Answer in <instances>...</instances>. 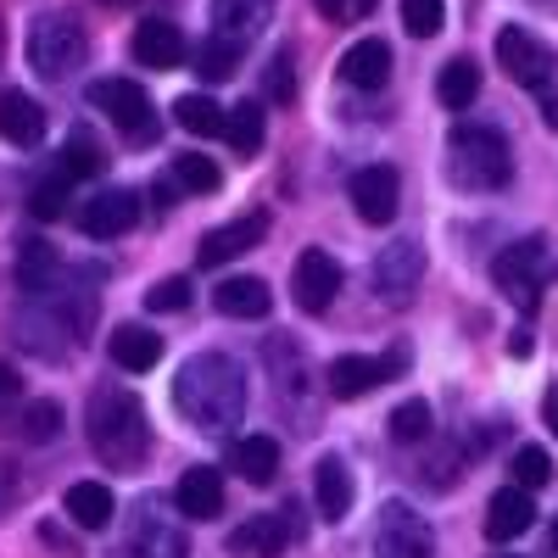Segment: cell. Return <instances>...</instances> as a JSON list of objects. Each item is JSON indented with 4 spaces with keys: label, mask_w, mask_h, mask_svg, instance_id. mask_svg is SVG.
<instances>
[{
    "label": "cell",
    "mask_w": 558,
    "mask_h": 558,
    "mask_svg": "<svg viewBox=\"0 0 558 558\" xmlns=\"http://www.w3.org/2000/svg\"><path fill=\"white\" fill-rule=\"evenodd\" d=\"M62 508H68V520H73L78 531H107L112 514H118V497H112L101 481H73L68 497H62Z\"/></svg>",
    "instance_id": "obj_21"
},
{
    "label": "cell",
    "mask_w": 558,
    "mask_h": 558,
    "mask_svg": "<svg viewBox=\"0 0 558 558\" xmlns=\"http://www.w3.org/2000/svg\"><path fill=\"white\" fill-rule=\"evenodd\" d=\"M352 7H357V12H375V7H380V0H352Z\"/></svg>",
    "instance_id": "obj_46"
},
{
    "label": "cell",
    "mask_w": 558,
    "mask_h": 558,
    "mask_svg": "<svg viewBox=\"0 0 558 558\" xmlns=\"http://www.w3.org/2000/svg\"><path fill=\"white\" fill-rule=\"evenodd\" d=\"M107 352H112L118 368H129V375H146V368L162 357V336L146 330V324H118L112 341H107Z\"/></svg>",
    "instance_id": "obj_24"
},
{
    "label": "cell",
    "mask_w": 558,
    "mask_h": 558,
    "mask_svg": "<svg viewBox=\"0 0 558 558\" xmlns=\"http://www.w3.org/2000/svg\"><path fill=\"white\" fill-rule=\"evenodd\" d=\"M425 279V246H413V241H397L375 257V291L386 302H408L413 286Z\"/></svg>",
    "instance_id": "obj_15"
},
{
    "label": "cell",
    "mask_w": 558,
    "mask_h": 558,
    "mask_svg": "<svg viewBox=\"0 0 558 558\" xmlns=\"http://www.w3.org/2000/svg\"><path fill=\"white\" fill-rule=\"evenodd\" d=\"M263 129H268V112H263L257 101L229 107V118H223V140H229V151H235V157H257V151H263Z\"/></svg>",
    "instance_id": "obj_27"
},
{
    "label": "cell",
    "mask_w": 558,
    "mask_h": 558,
    "mask_svg": "<svg viewBox=\"0 0 558 558\" xmlns=\"http://www.w3.org/2000/svg\"><path fill=\"white\" fill-rule=\"evenodd\" d=\"M62 173L68 179H96V173H107V146L96 140V129H73L68 134V146H62Z\"/></svg>",
    "instance_id": "obj_29"
},
{
    "label": "cell",
    "mask_w": 558,
    "mask_h": 558,
    "mask_svg": "<svg viewBox=\"0 0 558 558\" xmlns=\"http://www.w3.org/2000/svg\"><path fill=\"white\" fill-rule=\"evenodd\" d=\"M57 430H62V402H28V413H23V436L28 441H57Z\"/></svg>",
    "instance_id": "obj_38"
},
{
    "label": "cell",
    "mask_w": 558,
    "mask_h": 558,
    "mask_svg": "<svg viewBox=\"0 0 558 558\" xmlns=\"http://www.w3.org/2000/svg\"><path fill=\"white\" fill-rule=\"evenodd\" d=\"M547 553L558 558V520H553V536H547Z\"/></svg>",
    "instance_id": "obj_45"
},
{
    "label": "cell",
    "mask_w": 558,
    "mask_h": 558,
    "mask_svg": "<svg viewBox=\"0 0 558 558\" xmlns=\"http://www.w3.org/2000/svg\"><path fill=\"white\" fill-rule=\"evenodd\" d=\"M229 463L241 470L246 486H274V475H279V441L274 436H241L235 452H229Z\"/></svg>",
    "instance_id": "obj_25"
},
{
    "label": "cell",
    "mask_w": 558,
    "mask_h": 558,
    "mask_svg": "<svg viewBox=\"0 0 558 558\" xmlns=\"http://www.w3.org/2000/svg\"><path fill=\"white\" fill-rule=\"evenodd\" d=\"M497 68L525 89H547L553 73H558V57H553V45H542L531 28L508 23V28H497Z\"/></svg>",
    "instance_id": "obj_6"
},
{
    "label": "cell",
    "mask_w": 558,
    "mask_h": 558,
    "mask_svg": "<svg viewBox=\"0 0 558 558\" xmlns=\"http://www.w3.org/2000/svg\"><path fill=\"white\" fill-rule=\"evenodd\" d=\"M84 101L96 107V112H107L129 140H157V112H151V96L140 89L134 78H96L84 89Z\"/></svg>",
    "instance_id": "obj_5"
},
{
    "label": "cell",
    "mask_w": 558,
    "mask_h": 558,
    "mask_svg": "<svg viewBox=\"0 0 558 558\" xmlns=\"http://www.w3.org/2000/svg\"><path fill=\"white\" fill-rule=\"evenodd\" d=\"M286 542H291V525L279 520V514H257V520H246V525L229 531V547L246 553V558H274Z\"/></svg>",
    "instance_id": "obj_26"
},
{
    "label": "cell",
    "mask_w": 558,
    "mask_h": 558,
    "mask_svg": "<svg viewBox=\"0 0 558 558\" xmlns=\"http://www.w3.org/2000/svg\"><path fill=\"white\" fill-rule=\"evenodd\" d=\"M263 84H268V96H274V101H291V96H296V73H291V51H279V57L268 62Z\"/></svg>",
    "instance_id": "obj_39"
},
{
    "label": "cell",
    "mask_w": 558,
    "mask_h": 558,
    "mask_svg": "<svg viewBox=\"0 0 558 558\" xmlns=\"http://www.w3.org/2000/svg\"><path fill=\"white\" fill-rule=\"evenodd\" d=\"M28 213H34V218H62V213H68V173L39 179L34 191H28Z\"/></svg>",
    "instance_id": "obj_37"
},
{
    "label": "cell",
    "mask_w": 558,
    "mask_h": 558,
    "mask_svg": "<svg viewBox=\"0 0 558 558\" xmlns=\"http://www.w3.org/2000/svg\"><path fill=\"white\" fill-rule=\"evenodd\" d=\"M274 23V0H213V34L235 39L241 51Z\"/></svg>",
    "instance_id": "obj_18"
},
{
    "label": "cell",
    "mask_w": 558,
    "mask_h": 558,
    "mask_svg": "<svg viewBox=\"0 0 558 558\" xmlns=\"http://www.w3.org/2000/svg\"><path fill=\"white\" fill-rule=\"evenodd\" d=\"M547 425H553V436H558V386L547 391Z\"/></svg>",
    "instance_id": "obj_43"
},
{
    "label": "cell",
    "mask_w": 558,
    "mask_h": 558,
    "mask_svg": "<svg viewBox=\"0 0 558 558\" xmlns=\"http://www.w3.org/2000/svg\"><path fill=\"white\" fill-rule=\"evenodd\" d=\"M402 368H408V352H386V357H357V352H347V357H336L330 368H324V380H330V397L357 402V397H368V391H380L386 380H397Z\"/></svg>",
    "instance_id": "obj_8"
},
{
    "label": "cell",
    "mask_w": 558,
    "mask_h": 558,
    "mask_svg": "<svg viewBox=\"0 0 558 558\" xmlns=\"http://www.w3.org/2000/svg\"><path fill=\"white\" fill-rule=\"evenodd\" d=\"M0 140H12V146H39L45 140V107L23 89H7L0 96Z\"/></svg>",
    "instance_id": "obj_23"
},
{
    "label": "cell",
    "mask_w": 558,
    "mask_h": 558,
    "mask_svg": "<svg viewBox=\"0 0 558 558\" xmlns=\"http://www.w3.org/2000/svg\"><path fill=\"white\" fill-rule=\"evenodd\" d=\"M129 51H134V62H140V68H151V73H173V68L184 62V34H179L168 17H146V23L134 28Z\"/></svg>",
    "instance_id": "obj_17"
},
{
    "label": "cell",
    "mask_w": 558,
    "mask_h": 558,
    "mask_svg": "<svg viewBox=\"0 0 558 558\" xmlns=\"http://www.w3.org/2000/svg\"><path fill=\"white\" fill-rule=\"evenodd\" d=\"M352 497H357V486H352L347 458H341V452H324V458L313 463V502H318V520H324V525H341V520L352 514Z\"/></svg>",
    "instance_id": "obj_13"
},
{
    "label": "cell",
    "mask_w": 558,
    "mask_h": 558,
    "mask_svg": "<svg viewBox=\"0 0 558 558\" xmlns=\"http://www.w3.org/2000/svg\"><path fill=\"white\" fill-rule=\"evenodd\" d=\"M101 7H134V0H101Z\"/></svg>",
    "instance_id": "obj_47"
},
{
    "label": "cell",
    "mask_w": 558,
    "mask_h": 558,
    "mask_svg": "<svg viewBox=\"0 0 558 558\" xmlns=\"http://www.w3.org/2000/svg\"><path fill=\"white\" fill-rule=\"evenodd\" d=\"M223 107L213 101V96H179L173 101V123L179 129H191V134H223Z\"/></svg>",
    "instance_id": "obj_30"
},
{
    "label": "cell",
    "mask_w": 558,
    "mask_h": 558,
    "mask_svg": "<svg viewBox=\"0 0 558 558\" xmlns=\"http://www.w3.org/2000/svg\"><path fill=\"white\" fill-rule=\"evenodd\" d=\"M375 558H436V536L408 502H386L375 525Z\"/></svg>",
    "instance_id": "obj_9"
},
{
    "label": "cell",
    "mask_w": 558,
    "mask_h": 558,
    "mask_svg": "<svg viewBox=\"0 0 558 558\" xmlns=\"http://www.w3.org/2000/svg\"><path fill=\"white\" fill-rule=\"evenodd\" d=\"M0 397H17V375H12L7 363H0Z\"/></svg>",
    "instance_id": "obj_42"
},
{
    "label": "cell",
    "mask_w": 558,
    "mask_h": 558,
    "mask_svg": "<svg viewBox=\"0 0 558 558\" xmlns=\"http://www.w3.org/2000/svg\"><path fill=\"white\" fill-rule=\"evenodd\" d=\"M173 508L184 520H218L223 514V475L213 470V463H196V470H184L179 486H173Z\"/></svg>",
    "instance_id": "obj_16"
},
{
    "label": "cell",
    "mask_w": 558,
    "mask_h": 558,
    "mask_svg": "<svg viewBox=\"0 0 558 558\" xmlns=\"http://www.w3.org/2000/svg\"><path fill=\"white\" fill-rule=\"evenodd\" d=\"M341 78H347L352 89H380V84L391 78V45H386V39H357V45H347Z\"/></svg>",
    "instance_id": "obj_22"
},
{
    "label": "cell",
    "mask_w": 558,
    "mask_h": 558,
    "mask_svg": "<svg viewBox=\"0 0 558 558\" xmlns=\"http://www.w3.org/2000/svg\"><path fill=\"white\" fill-rule=\"evenodd\" d=\"M23 497V475H17V463H7L0 458V514H7V508Z\"/></svg>",
    "instance_id": "obj_40"
},
{
    "label": "cell",
    "mask_w": 558,
    "mask_h": 558,
    "mask_svg": "<svg viewBox=\"0 0 558 558\" xmlns=\"http://www.w3.org/2000/svg\"><path fill=\"white\" fill-rule=\"evenodd\" d=\"M213 307H218L223 318H268L274 291L263 286V279H252V274H229L223 286L213 291Z\"/></svg>",
    "instance_id": "obj_20"
},
{
    "label": "cell",
    "mask_w": 558,
    "mask_h": 558,
    "mask_svg": "<svg viewBox=\"0 0 558 558\" xmlns=\"http://www.w3.org/2000/svg\"><path fill=\"white\" fill-rule=\"evenodd\" d=\"M508 352H514V357H531V336L514 330V336H508Z\"/></svg>",
    "instance_id": "obj_41"
},
{
    "label": "cell",
    "mask_w": 558,
    "mask_h": 558,
    "mask_svg": "<svg viewBox=\"0 0 558 558\" xmlns=\"http://www.w3.org/2000/svg\"><path fill=\"white\" fill-rule=\"evenodd\" d=\"M140 223V196L134 191H101L96 202L78 207V229L89 241H118Z\"/></svg>",
    "instance_id": "obj_14"
},
{
    "label": "cell",
    "mask_w": 558,
    "mask_h": 558,
    "mask_svg": "<svg viewBox=\"0 0 558 558\" xmlns=\"http://www.w3.org/2000/svg\"><path fill=\"white\" fill-rule=\"evenodd\" d=\"M547 481H553L547 447H520V452H514V486H520V492H536V486H547Z\"/></svg>",
    "instance_id": "obj_35"
},
{
    "label": "cell",
    "mask_w": 558,
    "mask_h": 558,
    "mask_svg": "<svg viewBox=\"0 0 558 558\" xmlns=\"http://www.w3.org/2000/svg\"><path fill=\"white\" fill-rule=\"evenodd\" d=\"M531 525H536V502H531V492L502 486V492L486 502V536H492V542H514V536H525Z\"/></svg>",
    "instance_id": "obj_19"
},
{
    "label": "cell",
    "mask_w": 558,
    "mask_h": 558,
    "mask_svg": "<svg viewBox=\"0 0 558 558\" xmlns=\"http://www.w3.org/2000/svg\"><path fill=\"white\" fill-rule=\"evenodd\" d=\"M475 96H481V68H475L470 57H452V62L436 73V101L452 107V112H463Z\"/></svg>",
    "instance_id": "obj_28"
},
{
    "label": "cell",
    "mask_w": 558,
    "mask_h": 558,
    "mask_svg": "<svg viewBox=\"0 0 558 558\" xmlns=\"http://www.w3.org/2000/svg\"><path fill=\"white\" fill-rule=\"evenodd\" d=\"M84 51H89V34H84V23L73 12L34 17V28H28V62H34L39 78H51V84L68 78L73 68H84Z\"/></svg>",
    "instance_id": "obj_4"
},
{
    "label": "cell",
    "mask_w": 558,
    "mask_h": 558,
    "mask_svg": "<svg viewBox=\"0 0 558 558\" xmlns=\"http://www.w3.org/2000/svg\"><path fill=\"white\" fill-rule=\"evenodd\" d=\"M191 279H184V274H168V279H157V286L146 291V307L151 313H184V307H191Z\"/></svg>",
    "instance_id": "obj_36"
},
{
    "label": "cell",
    "mask_w": 558,
    "mask_h": 558,
    "mask_svg": "<svg viewBox=\"0 0 558 558\" xmlns=\"http://www.w3.org/2000/svg\"><path fill=\"white\" fill-rule=\"evenodd\" d=\"M542 268H547V241L542 235H525L514 246H502L497 263H492V279L508 302L520 307H536V291H542Z\"/></svg>",
    "instance_id": "obj_7"
},
{
    "label": "cell",
    "mask_w": 558,
    "mask_h": 558,
    "mask_svg": "<svg viewBox=\"0 0 558 558\" xmlns=\"http://www.w3.org/2000/svg\"><path fill=\"white\" fill-rule=\"evenodd\" d=\"M514 157H508V140L492 123H458L447 140V179L458 191H502Z\"/></svg>",
    "instance_id": "obj_3"
},
{
    "label": "cell",
    "mask_w": 558,
    "mask_h": 558,
    "mask_svg": "<svg viewBox=\"0 0 558 558\" xmlns=\"http://www.w3.org/2000/svg\"><path fill=\"white\" fill-rule=\"evenodd\" d=\"M430 436V402L425 397H408V402H397L391 408V441H425Z\"/></svg>",
    "instance_id": "obj_33"
},
{
    "label": "cell",
    "mask_w": 558,
    "mask_h": 558,
    "mask_svg": "<svg viewBox=\"0 0 558 558\" xmlns=\"http://www.w3.org/2000/svg\"><path fill=\"white\" fill-rule=\"evenodd\" d=\"M318 12H324V17H341V12H347V0H318Z\"/></svg>",
    "instance_id": "obj_44"
},
{
    "label": "cell",
    "mask_w": 558,
    "mask_h": 558,
    "mask_svg": "<svg viewBox=\"0 0 558 558\" xmlns=\"http://www.w3.org/2000/svg\"><path fill=\"white\" fill-rule=\"evenodd\" d=\"M347 196H352V213L363 223H391L397 218V202H402V179L397 168L375 162V168H357L352 184H347Z\"/></svg>",
    "instance_id": "obj_11"
},
{
    "label": "cell",
    "mask_w": 558,
    "mask_h": 558,
    "mask_svg": "<svg viewBox=\"0 0 558 558\" xmlns=\"http://www.w3.org/2000/svg\"><path fill=\"white\" fill-rule=\"evenodd\" d=\"M291 291H296V307L302 313H324L336 302V291H341V263L330 257V252H302L296 257V274H291Z\"/></svg>",
    "instance_id": "obj_12"
},
{
    "label": "cell",
    "mask_w": 558,
    "mask_h": 558,
    "mask_svg": "<svg viewBox=\"0 0 558 558\" xmlns=\"http://www.w3.org/2000/svg\"><path fill=\"white\" fill-rule=\"evenodd\" d=\"M241 57H246V51H241L235 39H218V34H213L207 45H196V73H202V78H235Z\"/></svg>",
    "instance_id": "obj_32"
},
{
    "label": "cell",
    "mask_w": 558,
    "mask_h": 558,
    "mask_svg": "<svg viewBox=\"0 0 558 558\" xmlns=\"http://www.w3.org/2000/svg\"><path fill=\"white\" fill-rule=\"evenodd\" d=\"M173 408L207 436H223L229 425H241L246 418V375H241V363L223 357V352L191 357L179 368V380H173Z\"/></svg>",
    "instance_id": "obj_1"
},
{
    "label": "cell",
    "mask_w": 558,
    "mask_h": 558,
    "mask_svg": "<svg viewBox=\"0 0 558 558\" xmlns=\"http://www.w3.org/2000/svg\"><path fill=\"white\" fill-rule=\"evenodd\" d=\"M447 23V0H402V28L413 39H430Z\"/></svg>",
    "instance_id": "obj_34"
},
{
    "label": "cell",
    "mask_w": 558,
    "mask_h": 558,
    "mask_svg": "<svg viewBox=\"0 0 558 558\" xmlns=\"http://www.w3.org/2000/svg\"><path fill=\"white\" fill-rule=\"evenodd\" d=\"M263 241H268V207H252V213H241V218L207 229L202 246H196V263H202V268H223L229 257H241V252H252V246H263Z\"/></svg>",
    "instance_id": "obj_10"
},
{
    "label": "cell",
    "mask_w": 558,
    "mask_h": 558,
    "mask_svg": "<svg viewBox=\"0 0 558 558\" xmlns=\"http://www.w3.org/2000/svg\"><path fill=\"white\" fill-rule=\"evenodd\" d=\"M89 447H96V458L112 463V470H140V463H146L151 418H146V408H140L134 391L101 386L96 397H89Z\"/></svg>",
    "instance_id": "obj_2"
},
{
    "label": "cell",
    "mask_w": 558,
    "mask_h": 558,
    "mask_svg": "<svg viewBox=\"0 0 558 558\" xmlns=\"http://www.w3.org/2000/svg\"><path fill=\"white\" fill-rule=\"evenodd\" d=\"M173 184H184V191H196V196H213L218 184H223V168L213 157L184 151V157H173Z\"/></svg>",
    "instance_id": "obj_31"
}]
</instances>
